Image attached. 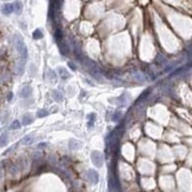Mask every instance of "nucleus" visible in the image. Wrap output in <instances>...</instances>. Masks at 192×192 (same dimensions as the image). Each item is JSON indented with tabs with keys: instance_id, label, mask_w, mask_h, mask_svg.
Returning a JSON list of instances; mask_svg holds the SVG:
<instances>
[{
	"instance_id": "f257e3e1",
	"label": "nucleus",
	"mask_w": 192,
	"mask_h": 192,
	"mask_svg": "<svg viewBox=\"0 0 192 192\" xmlns=\"http://www.w3.org/2000/svg\"><path fill=\"white\" fill-rule=\"evenodd\" d=\"M13 43H14V46H15V49H17L19 55H20L21 61L25 62L27 60V57H28V52H27V47L25 45V41H24L22 37L20 34H14Z\"/></svg>"
},
{
	"instance_id": "f03ea898",
	"label": "nucleus",
	"mask_w": 192,
	"mask_h": 192,
	"mask_svg": "<svg viewBox=\"0 0 192 192\" xmlns=\"http://www.w3.org/2000/svg\"><path fill=\"white\" fill-rule=\"evenodd\" d=\"M91 160L94 166L101 167L104 165V155L100 151H92L91 152Z\"/></svg>"
},
{
	"instance_id": "7ed1b4c3",
	"label": "nucleus",
	"mask_w": 192,
	"mask_h": 192,
	"mask_svg": "<svg viewBox=\"0 0 192 192\" xmlns=\"http://www.w3.org/2000/svg\"><path fill=\"white\" fill-rule=\"evenodd\" d=\"M86 178H87V180H89L91 184L95 185V184H98V181H99V174H98V172L95 171V170H92V169H91V170L87 171Z\"/></svg>"
},
{
	"instance_id": "20e7f679",
	"label": "nucleus",
	"mask_w": 192,
	"mask_h": 192,
	"mask_svg": "<svg viewBox=\"0 0 192 192\" xmlns=\"http://www.w3.org/2000/svg\"><path fill=\"white\" fill-rule=\"evenodd\" d=\"M32 87L30 86V85H25V86H22L21 87V90H20V92H19V95L21 98H30L31 95H32Z\"/></svg>"
},
{
	"instance_id": "39448f33",
	"label": "nucleus",
	"mask_w": 192,
	"mask_h": 192,
	"mask_svg": "<svg viewBox=\"0 0 192 192\" xmlns=\"http://www.w3.org/2000/svg\"><path fill=\"white\" fill-rule=\"evenodd\" d=\"M33 122H34V117L32 116V113H28V112L21 117V125H24V126H28Z\"/></svg>"
},
{
	"instance_id": "423d86ee",
	"label": "nucleus",
	"mask_w": 192,
	"mask_h": 192,
	"mask_svg": "<svg viewBox=\"0 0 192 192\" xmlns=\"http://www.w3.org/2000/svg\"><path fill=\"white\" fill-rule=\"evenodd\" d=\"M82 146H83V144L79 141V140L74 139V138H71V139L68 140V149L72 150V151H77V150L80 149Z\"/></svg>"
},
{
	"instance_id": "0eeeda50",
	"label": "nucleus",
	"mask_w": 192,
	"mask_h": 192,
	"mask_svg": "<svg viewBox=\"0 0 192 192\" xmlns=\"http://www.w3.org/2000/svg\"><path fill=\"white\" fill-rule=\"evenodd\" d=\"M132 78L134 79L135 82H139V83H144L146 80V76L143 73V72H140V71H133L132 72Z\"/></svg>"
},
{
	"instance_id": "6e6552de",
	"label": "nucleus",
	"mask_w": 192,
	"mask_h": 192,
	"mask_svg": "<svg viewBox=\"0 0 192 192\" xmlns=\"http://www.w3.org/2000/svg\"><path fill=\"white\" fill-rule=\"evenodd\" d=\"M34 139H36L34 133H30V134H26L25 137L20 140V144H22V145H31V144L34 141Z\"/></svg>"
},
{
	"instance_id": "1a4fd4ad",
	"label": "nucleus",
	"mask_w": 192,
	"mask_h": 192,
	"mask_svg": "<svg viewBox=\"0 0 192 192\" xmlns=\"http://www.w3.org/2000/svg\"><path fill=\"white\" fill-rule=\"evenodd\" d=\"M14 12V9H13V4H4L1 6V13L5 14V15H10Z\"/></svg>"
},
{
	"instance_id": "9d476101",
	"label": "nucleus",
	"mask_w": 192,
	"mask_h": 192,
	"mask_svg": "<svg viewBox=\"0 0 192 192\" xmlns=\"http://www.w3.org/2000/svg\"><path fill=\"white\" fill-rule=\"evenodd\" d=\"M58 73L61 77L62 80H67V79H70V77H71L70 72L66 68H64V67H58Z\"/></svg>"
},
{
	"instance_id": "9b49d317",
	"label": "nucleus",
	"mask_w": 192,
	"mask_h": 192,
	"mask_svg": "<svg viewBox=\"0 0 192 192\" xmlns=\"http://www.w3.org/2000/svg\"><path fill=\"white\" fill-rule=\"evenodd\" d=\"M51 95H52L53 100L58 101V103L62 101V99H64V97H62V93H61L60 91H58V90H52V92H51Z\"/></svg>"
},
{
	"instance_id": "f8f14e48",
	"label": "nucleus",
	"mask_w": 192,
	"mask_h": 192,
	"mask_svg": "<svg viewBox=\"0 0 192 192\" xmlns=\"http://www.w3.org/2000/svg\"><path fill=\"white\" fill-rule=\"evenodd\" d=\"M9 143V133L4 132L3 134H0V147H4Z\"/></svg>"
},
{
	"instance_id": "ddd939ff",
	"label": "nucleus",
	"mask_w": 192,
	"mask_h": 192,
	"mask_svg": "<svg viewBox=\"0 0 192 192\" xmlns=\"http://www.w3.org/2000/svg\"><path fill=\"white\" fill-rule=\"evenodd\" d=\"M9 171L12 176H17L19 172H20V167L18 165H15V164H10L9 166Z\"/></svg>"
},
{
	"instance_id": "4468645a",
	"label": "nucleus",
	"mask_w": 192,
	"mask_h": 192,
	"mask_svg": "<svg viewBox=\"0 0 192 192\" xmlns=\"http://www.w3.org/2000/svg\"><path fill=\"white\" fill-rule=\"evenodd\" d=\"M95 117H97V114H95L94 112H92V113H90L89 116H87V126H89V129H90V127H93Z\"/></svg>"
},
{
	"instance_id": "2eb2a0df",
	"label": "nucleus",
	"mask_w": 192,
	"mask_h": 192,
	"mask_svg": "<svg viewBox=\"0 0 192 192\" xmlns=\"http://www.w3.org/2000/svg\"><path fill=\"white\" fill-rule=\"evenodd\" d=\"M122 118H123V112H122L120 110H117V111H114V112H113V116H112V118H111V119H112L113 122L118 123Z\"/></svg>"
},
{
	"instance_id": "dca6fc26",
	"label": "nucleus",
	"mask_w": 192,
	"mask_h": 192,
	"mask_svg": "<svg viewBox=\"0 0 192 192\" xmlns=\"http://www.w3.org/2000/svg\"><path fill=\"white\" fill-rule=\"evenodd\" d=\"M13 9H14V12L17 13V14L21 13V11H22V4H21V1H19V0H15V1L13 3Z\"/></svg>"
},
{
	"instance_id": "f3484780",
	"label": "nucleus",
	"mask_w": 192,
	"mask_h": 192,
	"mask_svg": "<svg viewBox=\"0 0 192 192\" xmlns=\"http://www.w3.org/2000/svg\"><path fill=\"white\" fill-rule=\"evenodd\" d=\"M49 114H50V112H49V110H46V108H41V110L37 111V117L38 118H44V117H47Z\"/></svg>"
},
{
	"instance_id": "a211bd4d",
	"label": "nucleus",
	"mask_w": 192,
	"mask_h": 192,
	"mask_svg": "<svg viewBox=\"0 0 192 192\" xmlns=\"http://www.w3.org/2000/svg\"><path fill=\"white\" fill-rule=\"evenodd\" d=\"M32 37H33V39H36V40H38V39H41V38L44 37V33H43V31H41L40 28H37V30L33 32Z\"/></svg>"
},
{
	"instance_id": "6ab92c4d",
	"label": "nucleus",
	"mask_w": 192,
	"mask_h": 192,
	"mask_svg": "<svg viewBox=\"0 0 192 192\" xmlns=\"http://www.w3.org/2000/svg\"><path fill=\"white\" fill-rule=\"evenodd\" d=\"M21 127V122H19L18 119H15V120L12 122V124L10 125V130H19Z\"/></svg>"
},
{
	"instance_id": "aec40b11",
	"label": "nucleus",
	"mask_w": 192,
	"mask_h": 192,
	"mask_svg": "<svg viewBox=\"0 0 192 192\" xmlns=\"http://www.w3.org/2000/svg\"><path fill=\"white\" fill-rule=\"evenodd\" d=\"M156 60H157L158 64H166V62H167L166 57H165V55H163V54H158L157 58H156Z\"/></svg>"
},
{
	"instance_id": "412c9836",
	"label": "nucleus",
	"mask_w": 192,
	"mask_h": 192,
	"mask_svg": "<svg viewBox=\"0 0 192 192\" xmlns=\"http://www.w3.org/2000/svg\"><path fill=\"white\" fill-rule=\"evenodd\" d=\"M47 76L50 77V80H51L52 83H54L55 80H57V76H55L54 71H52V70H49V72H47Z\"/></svg>"
},
{
	"instance_id": "4be33fe9",
	"label": "nucleus",
	"mask_w": 192,
	"mask_h": 192,
	"mask_svg": "<svg viewBox=\"0 0 192 192\" xmlns=\"http://www.w3.org/2000/svg\"><path fill=\"white\" fill-rule=\"evenodd\" d=\"M32 157H33V159L34 160H38V159H40L41 157H43V152L41 151H34L33 152V155H32Z\"/></svg>"
},
{
	"instance_id": "5701e85b",
	"label": "nucleus",
	"mask_w": 192,
	"mask_h": 192,
	"mask_svg": "<svg viewBox=\"0 0 192 192\" xmlns=\"http://www.w3.org/2000/svg\"><path fill=\"white\" fill-rule=\"evenodd\" d=\"M15 147H17V145H12L10 149H7V150L4 152V153H3V156H7L9 153H11V152H12L13 150H15Z\"/></svg>"
},
{
	"instance_id": "b1692460",
	"label": "nucleus",
	"mask_w": 192,
	"mask_h": 192,
	"mask_svg": "<svg viewBox=\"0 0 192 192\" xmlns=\"http://www.w3.org/2000/svg\"><path fill=\"white\" fill-rule=\"evenodd\" d=\"M47 146H49V144H47V143H39L38 145H37V149L38 150H41V149H45Z\"/></svg>"
},
{
	"instance_id": "393cba45",
	"label": "nucleus",
	"mask_w": 192,
	"mask_h": 192,
	"mask_svg": "<svg viewBox=\"0 0 192 192\" xmlns=\"http://www.w3.org/2000/svg\"><path fill=\"white\" fill-rule=\"evenodd\" d=\"M68 66H70V68H72L73 71L77 70V67H76V65H74V62H72V61H68Z\"/></svg>"
},
{
	"instance_id": "a878e982",
	"label": "nucleus",
	"mask_w": 192,
	"mask_h": 192,
	"mask_svg": "<svg viewBox=\"0 0 192 192\" xmlns=\"http://www.w3.org/2000/svg\"><path fill=\"white\" fill-rule=\"evenodd\" d=\"M12 99H13V93H12V92H10L9 94H7V100L11 101Z\"/></svg>"
},
{
	"instance_id": "bb28decb",
	"label": "nucleus",
	"mask_w": 192,
	"mask_h": 192,
	"mask_svg": "<svg viewBox=\"0 0 192 192\" xmlns=\"http://www.w3.org/2000/svg\"><path fill=\"white\" fill-rule=\"evenodd\" d=\"M3 176H4V173H3V169H1V166H0V180L3 179Z\"/></svg>"
},
{
	"instance_id": "cd10ccee",
	"label": "nucleus",
	"mask_w": 192,
	"mask_h": 192,
	"mask_svg": "<svg viewBox=\"0 0 192 192\" xmlns=\"http://www.w3.org/2000/svg\"><path fill=\"white\" fill-rule=\"evenodd\" d=\"M3 1H9V0H3Z\"/></svg>"
}]
</instances>
